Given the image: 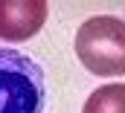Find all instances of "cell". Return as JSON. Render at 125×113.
<instances>
[{
    "mask_svg": "<svg viewBox=\"0 0 125 113\" xmlns=\"http://www.w3.org/2000/svg\"><path fill=\"white\" fill-rule=\"evenodd\" d=\"M47 75L35 58L0 47V113H44Z\"/></svg>",
    "mask_w": 125,
    "mask_h": 113,
    "instance_id": "1",
    "label": "cell"
},
{
    "mask_svg": "<svg viewBox=\"0 0 125 113\" xmlns=\"http://www.w3.org/2000/svg\"><path fill=\"white\" fill-rule=\"evenodd\" d=\"M76 55L93 75H125V20L114 15L87 18L76 32Z\"/></svg>",
    "mask_w": 125,
    "mask_h": 113,
    "instance_id": "2",
    "label": "cell"
},
{
    "mask_svg": "<svg viewBox=\"0 0 125 113\" xmlns=\"http://www.w3.org/2000/svg\"><path fill=\"white\" fill-rule=\"evenodd\" d=\"M47 20L44 0H0V41L21 44L38 35Z\"/></svg>",
    "mask_w": 125,
    "mask_h": 113,
    "instance_id": "3",
    "label": "cell"
},
{
    "mask_svg": "<svg viewBox=\"0 0 125 113\" xmlns=\"http://www.w3.org/2000/svg\"><path fill=\"white\" fill-rule=\"evenodd\" d=\"M82 113H125V84H102L87 96Z\"/></svg>",
    "mask_w": 125,
    "mask_h": 113,
    "instance_id": "4",
    "label": "cell"
}]
</instances>
